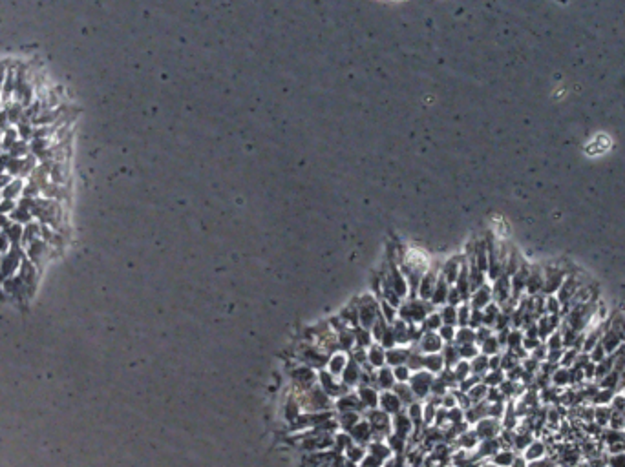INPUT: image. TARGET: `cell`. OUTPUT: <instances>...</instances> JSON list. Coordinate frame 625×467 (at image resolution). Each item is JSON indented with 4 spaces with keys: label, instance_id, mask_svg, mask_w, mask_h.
Segmentation results:
<instances>
[{
    "label": "cell",
    "instance_id": "cell-10",
    "mask_svg": "<svg viewBox=\"0 0 625 467\" xmlns=\"http://www.w3.org/2000/svg\"><path fill=\"white\" fill-rule=\"evenodd\" d=\"M607 356H609V354L605 352V349L602 347V343H598V345H596V347H594V349L589 352V358H590V362H593V363H600L602 360L607 358Z\"/></svg>",
    "mask_w": 625,
    "mask_h": 467
},
{
    "label": "cell",
    "instance_id": "cell-5",
    "mask_svg": "<svg viewBox=\"0 0 625 467\" xmlns=\"http://www.w3.org/2000/svg\"><path fill=\"white\" fill-rule=\"evenodd\" d=\"M612 396H614V390L611 389H598V392L593 396V402L596 405H609L612 402Z\"/></svg>",
    "mask_w": 625,
    "mask_h": 467
},
{
    "label": "cell",
    "instance_id": "cell-13",
    "mask_svg": "<svg viewBox=\"0 0 625 467\" xmlns=\"http://www.w3.org/2000/svg\"><path fill=\"white\" fill-rule=\"evenodd\" d=\"M529 467H556L554 465V460L552 458H541V460H536V462H532L530 463Z\"/></svg>",
    "mask_w": 625,
    "mask_h": 467
},
{
    "label": "cell",
    "instance_id": "cell-3",
    "mask_svg": "<svg viewBox=\"0 0 625 467\" xmlns=\"http://www.w3.org/2000/svg\"><path fill=\"white\" fill-rule=\"evenodd\" d=\"M550 383H552L554 387H567V385H571V369L557 365V367L554 369L552 374H550Z\"/></svg>",
    "mask_w": 625,
    "mask_h": 467
},
{
    "label": "cell",
    "instance_id": "cell-2",
    "mask_svg": "<svg viewBox=\"0 0 625 467\" xmlns=\"http://www.w3.org/2000/svg\"><path fill=\"white\" fill-rule=\"evenodd\" d=\"M545 456H547V445L539 440H534L525 449L527 462H536V460H541V458H545Z\"/></svg>",
    "mask_w": 625,
    "mask_h": 467
},
{
    "label": "cell",
    "instance_id": "cell-11",
    "mask_svg": "<svg viewBox=\"0 0 625 467\" xmlns=\"http://www.w3.org/2000/svg\"><path fill=\"white\" fill-rule=\"evenodd\" d=\"M607 467H625V453L611 454L607 458Z\"/></svg>",
    "mask_w": 625,
    "mask_h": 467
},
{
    "label": "cell",
    "instance_id": "cell-8",
    "mask_svg": "<svg viewBox=\"0 0 625 467\" xmlns=\"http://www.w3.org/2000/svg\"><path fill=\"white\" fill-rule=\"evenodd\" d=\"M545 310H547V314H562L563 305L554 296H547V307H545Z\"/></svg>",
    "mask_w": 625,
    "mask_h": 467
},
{
    "label": "cell",
    "instance_id": "cell-4",
    "mask_svg": "<svg viewBox=\"0 0 625 467\" xmlns=\"http://www.w3.org/2000/svg\"><path fill=\"white\" fill-rule=\"evenodd\" d=\"M611 413L612 409L609 405H598L594 409V423L598 427H605L611 420Z\"/></svg>",
    "mask_w": 625,
    "mask_h": 467
},
{
    "label": "cell",
    "instance_id": "cell-7",
    "mask_svg": "<svg viewBox=\"0 0 625 467\" xmlns=\"http://www.w3.org/2000/svg\"><path fill=\"white\" fill-rule=\"evenodd\" d=\"M547 349L548 350H563L565 343H563V336L562 332H552L547 338Z\"/></svg>",
    "mask_w": 625,
    "mask_h": 467
},
{
    "label": "cell",
    "instance_id": "cell-16",
    "mask_svg": "<svg viewBox=\"0 0 625 467\" xmlns=\"http://www.w3.org/2000/svg\"><path fill=\"white\" fill-rule=\"evenodd\" d=\"M621 394H623V398H625V389H623V392H621Z\"/></svg>",
    "mask_w": 625,
    "mask_h": 467
},
{
    "label": "cell",
    "instance_id": "cell-14",
    "mask_svg": "<svg viewBox=\"0 0 625 467\" xmlns=\"http://www.w3.org/2000/svg\"><path fill=\"white\" fill-rule=\"evenodd\" d=\"M510 467H529V462H527L525 456H517V458H514V462L510 463Z\"/></svg>",
    "mask_w": 625,
    "mask_h": 467
},
{
    "label": "cell",
    "instance_id": "cell-12",
    "mask_svg": "<svg viewBox=\"0 0 625 467\" xmlns=\"http://www.w3.org/2000/svg\"><path fill=\"white\" fill-rule=\"evenodd\" d=\"M514 462V454L512 453H508V451H503V454L501 456H499L498 458V463L499 465H508L510 467V463Z\"/></svg>",
    "mask_w": 625,
    "mask_h": 467
},
{
    "label": "cell",
    "instance_id": "cell-9",
    "mask_svg": "<svg viewBox=\"0 0 625 467\" xmlns=\"http://www.w3.org/2000/svg\"><path fill=\"white\" fill-rule=\"evenodd\" d=\"M532 442L534 440H532V435H530V433H523V435H519V436L514 438V444H516L517 451H525L527 447L532 444Z\"/></svg>",
    "mask_w": 625,
    "mask_h": 467
},
{
    "label": "cell",
    "instance_id": "cell-6",
    "mask_svg": "<svg viewBox=\"0 0 625 467\" xmlns=\"http://www.w3.org/2000/svg\"><path fill=\"white\" fill-rule=\"evenodd\" d=\"M578 356H580V350L572 349V347L571 349H565L562 354V360H560V365H562V367H572L576 363V360H578Z\"/></svg>",
    "mask_w": 625,
    "mask_h": 467
},
{
    "label": "cell",
    "instance_id": "cell-1",
    "mask_svg": "<svg viewBox=\"0 0 625 467\" xmlns=\"http://www.w3.org/2000/svg\"><path fill=\"white\" fill-rule=\"evenodd\" d=\"M600 343H602V347L605 349L607 354H614L616 350H620L621 347H623L625 340H623V336H620L618 332L607 329V331L603 332L602 338H600Z\"/></svg>",
    "mask_w": 625,
    "mask_h": 467
},
{
    "label": "cell",
    "instance_id": "cell-15",
    "mask_svg": "<svg viewBox=\"0 0 625 467\" xmlns=\"http://www.w3.org/2000/svg\"><path fill=\"white\" fill-rule=\"evenodd\" d=\"M576 467H593V465H590L589 462H580V463H578V465H576Z\"/></svg>",
    "mask_w": 625,
    "mask_h": 467
}]
</instances>
